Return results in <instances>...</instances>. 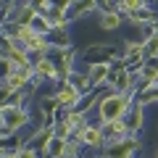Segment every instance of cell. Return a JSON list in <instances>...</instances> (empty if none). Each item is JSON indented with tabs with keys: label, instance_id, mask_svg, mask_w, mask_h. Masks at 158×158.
I'll return each mask as SVG.
<instances>
[{
	"label": "cell",
	"instance_id": "6da1fadb",
	"mask_svg": "<svg viewBox=\"0 0 158 158\" xmlns=\"http://www.w3.org/2000/svg\"><path fill=\"white\" fill-rule=\"evenodd\" d=\"M124 111H127V98L124 95H111L100 106V118L106 124H113V121H118L124 116Z\"/></svg>",
	"mask_w": 158,
	"mask_h": 158
},
{
	"label": "cell",
	"instance_id": "7a4b0ae2",
	"mask_svg": "<svg viewBox=\"0 0 158 158\" xmlns=\"http://www.w3.org/2000/svg\"><path fill=\"white\" fill-rule=\"evenodd\" d=\"M0 118H3V127H8V129H19V127L27 124V113H24L21 108H16V106L3 108V111H0Z\"/></svg>",
	"mask_w": 158,
	"mask_h": 158
},
{
	"label": "cell",
	"instance_id": "3957f363",
	"mask_svg": "<svg viewBox=\"0 0 158 158\" xmlns=\"http://www.w3.org/2000/svg\"><path fill=\"white\" fill-rule=\"evenodd\" d=\"M106 77H108V63H95V66L90 69V77H87V82H90V85H100Z\"/></svg>",
	"mask_w": 158,
	"mask_h": 158
},
{
	"label": "cell",
	"instance_id": "277c9868",
	"mask_svg": "<svg viewBox=\"0 0 158 158\" xmlns=\"http://www.w3.org/2000/svg\"><path fill=\"white\" fill-rule=\"evenodd\" d=\"M48 153H50V156H63V153H66V140H63V137H50V140H48Z\"/></svg>",
	"mask_w": 158,
	"mask_h": 158
},
{
	"label": "cell",
	"instance_id": "5b68a950",
	"mask_svg": "<svg viewBox=\"0 0 158 158\" xmlns=\"http://www.w3.org/2000/svg\"><path fill=\"white\" fill-rule=\"evenodd\" d=\"M82 140H85L87 145H100L103 142V132L95 129V127H87V129L82 132Z\"/></svg>",
	"mask_w": 158,
	"mask_h": 158
},
{
	"label": "cell",
	"instance_id": "8992f818",
	"mask_svg": "<svg viewBox=\"0 0 158 158\" xmlns=\"http://www.w3.org/2000/svg\"><path fill=\"white\" fill-rule=\"evenodd\" d=\"M27 77H29L27 69H24V71H13V74H8V90H19V87L27 82Z\"/></svg>",
	"mask_w": 158,
	"mask_h": 158
},
{
	"label": "cell",
	"instance_id": "52a82bcc",
	"mask_svg": "<svg viewBox=\"0 0 158 158\" xmlns=\"http://www.w3.org/2000/svg\"><path fill=\"white\" fill-rule=\"evenodd\" d=\"M77 98H79L77 87H66V90L58 92V103H77Z\"/></svg>",
	"mask_w": 158,
	"mask_h": 158
},
{
	"label": "cell",
	"instance_id": "ba28073f",
	"mask_svg": "<svg viewBox=\"0 0 158 158\" xmlns=\"http://www.w3.org/2000/svg\"><path fill=\"white\" fill-rule=\"evenodd\" d=\"M8 58H11V61L16 63V66H27V56H24V53L19 50L16 45H11V48H8Z\"/></svg>",
	"mask_w": 158,
	"mask_h": 158
},
{
	"label": "cell",
	"instance_id": "9c48e42d",
	"mask_svg": "<svg viewBox=\"0 0 158 158\" xmlns=\"http://www.w3.org/2000/svg\"><path fill=\"white\" fill-rule=\"evenodd\" d=\"M118 24H121V16H118V13H106L103 21H100V27L103 29H116Z\"/></svg>",
	"mask_w": 158,
	"mask_h": 158
},
{
	"label": "cell",
	"instance_id": "30bf717a",
	"mask_svg": "<svg viewBox=\"0 0 158 158\" xmlns=\"http://www.w3.org/2000/svg\"><path fill=\"white\" fill-rule=\"evenodd\" d=\"M37 71H40V74H45V77H56V66H53L50 61H45V58L37 63Z\"/></svg>",
	"mask_w": 158,
	"mask_h": 158
},
{
	"label": "cell",
	"instance_id": "8fae6325",
	"mask_svg": "<svg viewBox=\"0 0 158 158\" xmlns=\"http://www.w3.org/2000/svg\"><path fill=\"white\" fill-rule=\"evenodd\" d=\"M124 132H127L124 121H113V124H108V135H111V137H121Z\"/></svg>",
	"mask_w": 158,
	"mask_h": 158
},
{
	"label": "cell",
	"instance_id": "7c38bea8",
	"mask_svg": "<svg viewBox=\"0 0 158 158\" xmlns=\"http://www.w3.org/2000/svg\"><path fill=\"white\" fill-rule=\"evenodd\" d=\"M16 158H34V150H29V148H21V150L16 153Z\"/></svg>",
	"mask_w": 158,
	"mask_h": 158
},
{
	"label": "cell",
	"instance_id": "4fadbf2b",
	"mask_svg": "<svg viewBox=\"0 0 158 158\" xmlns=\"http://www.w3.org/2000/svg\"><path fill=\"white\" fill-rule=\"evenodd\" d=\"M0 158H16V156H11V153H0Z\"/></svg>",
	"mask_w": 158,
	"mask_h": 158
},
{
	"label": "cell",
	"instance_id": "5bb4252c",
	"mask_svg": "<svg viewBox=\"0 0 158 158\" xmlns=\"http://www.w3.org/2000/svg\"><path fill=\"white\" fill-rule=\"evenodd\" d=\"M156 158H158V153H156Z\"/></svg>",
	"mask_w": 158,
	"mask_h": 158
}]
</instances>
